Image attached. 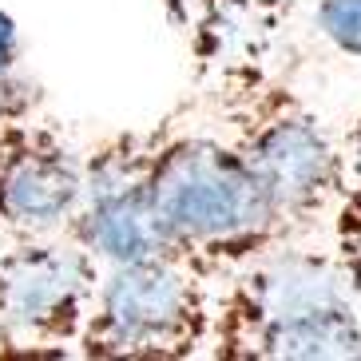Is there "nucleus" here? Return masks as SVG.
Here are the masks:
<instances>
[{
  "mask_svg": "<svg viewBox=\"0 0 361 361\" xmlns=\"http://www.w3.org/2000/svg\"><path fill=\"white\" fill-rule=\"evenodd\" d=\"M207 357L357 361L361 278L334 246L282 243L214 278Z\"/></svg>",
  "mask_w": 361,
  "mask_h": 361,
  "instance_id": "f257e3e1",
  "label": "nucleus"
},
{
  "mask_svg": "<svg viewBox=\"0 0 361 361\" xmlns=\"http://www.w3.org/2000/svg\"><path fill=\"white\" fill-rule=\"evenodd\" d=\"M143 187L171 250L214 278L294 243L243 155L214 131L159 123Z\"/></svg>",
  "mask_w": 361,
  "mask_h": 361,
  "instance_id": "f03ea898",
  "label": "nucleus"
},
{
  "mask_svg": "<svg viewBox=\"0 0 361 361\" xmlns=\"http://www.w3.org/2000/svg\"><path fill=\"white\" fill-rule=\"evenodd\" d=\"M219 135L231 143L294 238L329 231L345 191L341 143L294 87L278 84L255 60H234L211 75Z\"/></svg>",
  "mask_w": 361,
  "mask_h": 361,
  "instance_id": "7ed1b4c3",
  "label": "nucleus"
},
{
  "mask_svg": "<svg viewBox=\"0 0 361 361\" xmlns=\"http://www.w3.org/2000/svg\"><path fill=\"white\" fill-rule=\"evenodd\" d=\"M214 274L183 255L104 266L80 329V357H207Z\"/></svg>",
  "mask_w": 361,
  "mask_h": 361,
  "instance_id": "20e7f679",
  "label": "nucleus"
},
{
  "mask_svg": "<svg viewBox=\"0 0 361 361\" xmlns=\"http://www.w3.org/2000/svg\"><path fill=\"white\" fill-rule=\"evenodd\" d=\"M99 270L68 234H0V353H75Z\"/></svg>",
  "mask_w": 361,
  "mask_h": 361,
  "instance_id": "39448f33",
  "label": "nucleus"
},
{
  "mask_svg": "<svg viewBox=\"0 0 361 361\" xmlns=\"http://www.w3.org/2000/svg\"><path fill=\"white\" fill-rule=\"evenodd\" d=\"M84 199V155L52 123L0 131V234H64Z\"/></svg>",
  "mask_w": 361,
  "mask_h": 361,
  "instance_id": "423d86ee",
  "label": "nucleus"
},
{
  "mask_svg": "<svg viewBox=\"0 0 361 361\" xmlns=\"http://www.w3.org/2000/svg\"><path fill=\"white\" fill-rule=\"evenodd\" d=\"M167 20L187 36L199 75L211 80L223 64L255 60L294 0H159Z\"/></svg>",
  "mask_w": 361,
  "mask_h": 361,
  "instance_id": "0eeeda50",
  "label": "nucleus"
},
{
  "mask_svg": "<svg viewBox=\"0 0 361 361\" xmlns=\"http://www.w3.org/2000/svg\"><path fill=\"white\" fill-rule=\"evenodd\" d=\"M143 179L128 183V187H111V191H87L80 199V211L72 214L64 234L75 238L99 266H123L175 255L155 211H151Z\"/></svg>",
  "mask_w": 361,
  "mask_h": 361,
  "instance_id": "6e6552de",
  "label": "nucleus"
},
{
  "mask_svg": "<svg viewBox=\"0 0 361 361\" xmlns=\"http://www.w3.org/2000/svg\"><path fill=\"white\" fill-rule=\"evenodd\" d=\"M341 159H345V191L334 219H329V246L338 250L350 270L361 278V116L341 139Z\"/></svg>",
  "mask_w": 361,
  "mask_h": 361,
  "instance_id": "1a4fd4ad",
  "label": "nucleus"
},
{
  "mask_svg": "<svg viewBox=\"0 0 361 361\" xmlns=\"http://www.w3.org/2000/svg\"><path fill=\"white\" fill-rule=\"evenodd\" d=\"M314 32L341 60H361V0H314Z\"/></svg>",
  "mask_w": 361,
  "mask_h": 361,
  "instance_id": "9d476101",
  "label": "nucleus"
},
{
  "mask_svg": "<svg viewBox=\"0 0 361 361\" xmlns=\"http://www.w3.org/2000/svg\"><path fill=\"white\" fill-rule=\"evenodd\" d=\"M40 107V87L20 72H0V131L24 116H36Z\"/></svg>",
  "mask_w": 361,
  "mask_h": 361,
  "instance_id": "9b49d317",
  "label": "nucleus"
},
{
  "mask_svg": "<svg viewBox=\"0 0 361 361\" xmlns=\"http://www.w3.org/2000/svg\"><path fill=\"white\" fill-rule=\"evenodd\" d=\"M20 68V28L4 4H0V72H16Z\"/></svg>",
  "mask_w": 361,
  "mask_h": 361,
  "instance_id": "f8f14e48",
  "label": "nucleus"
}]
</instances>
